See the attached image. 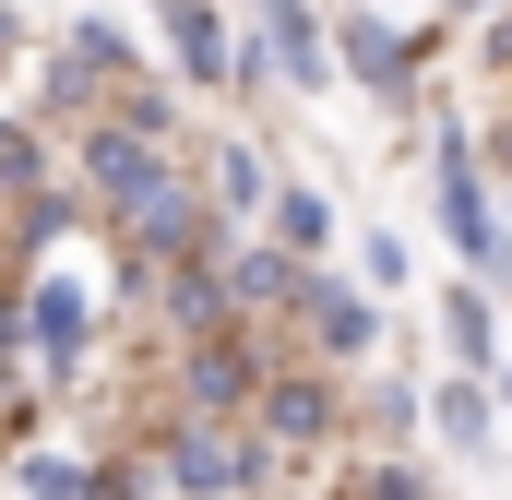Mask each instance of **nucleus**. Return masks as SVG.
Here are the masks:
<instances>
[{"label":"nucleus","mask_w":512,"mask_h":500,"mask_svg":"<svg viewBox=\"0 0 512 500\" xmlns=\"http://www.w3.org/2000/svg\"><path fill=\"white\" fill-rule=\"evenodd\" d=\"M24 489H36V500H96L72 465H60V453H36V465H24Z\"/></svg>","instance_id":"nucleus-11"},{"label":"nucleus","mask_w":512,"mask_h":500,"mask_svg":"<svg viewBox=\"0 0 512 500\" xmlns=\"http://www.w3.org/2000/svg\"><path fill=\"white\" fill-rule=\"evenodd\" d=\"M24 334H36V358H48V370H72V358H84V286H72V274H48V286L24 298Z\"/></svg>","instance_id":"nucleus-2"},{"label":"nucleus","mask_w":512,"mask_h":500,"mask_svg":"<svg viewBox=\"0 0 512 500\" xmlns=\"http://www.w3.org/2000/svg\"><path fill=\"white\" fill-rule=\"evenodd\" d=\"M298 298H310V322H322V346H334V358H358V346H370V310H358V298H334L322 274H298Z\"/></svg>","instance_id":"nucleus-7"},{"label":"nucleus","mask_w":512,"mask_h":500,"mask_svg":"<svg viewBox=\"0 0 512 500\" xmlns=\"http://www.w3.org/2000/svg\"><path fill=\"white\" fill-rule=\"evenodd\" d=\"M239 298H298V262H286V250H251V262H239Z\"/></svg>","instance_id":"nucleus-8"},{"label":"nucleus","mask_w":512,"mask_h":500,"mask_svg":"<svg viewBox=\"0 0 512 500\" xmlns=\"http://www.w3.org/2000/svg\"><path fill=\"white\" fill-rule=\"evenodd\" d=\"M262 429H274V441H322V429H334V393H322V381H274V393H262Z\"/></svg>","instance_id":"nucleus-4"},{"label":"nucleus","mask_w":512,"mask_h":500,"mask_svg":"<svg viewBox=\"0 0 512 500\" xmlns=\"http://www.w3.org/2000/svg\"><path fill=\"white\" fill-rule=\"evenodd\" d=\"M167 477H179V489H191V500H215V489H239V453H227L215 429H191V441L167 453Z\"/></svg>","instance_id":"nucleus-5"},{"label":"nucleus","mask_w":512,"mask_h":500,"mask_svg":"<svg viewBox=\"0 0 512 500\" xmlns=\"http://www.w3.org/2000/svg\"><path fill=\"white\" fill-rule=\"evenodd\" d=\"M370 500H429V489H417L405 465H382V477H370Z\"/></svg>","instance_id":"nucleus-12"},{"label":"nucleus","mask_w":512,"mask_h":500,"mask_svg":"<svg viewBox=\"0 0 512 500\" xmlns=\"http://www.w3.org/2000/svg\"><path fill=\"white\" fill-rule=\"evenodd\" d=\"M262 24H274V60H286V84H334V48H322V24H310L298 0H274Z\"/></svg>","instance_id":"nucleus-3"},{"label":"nucleus","mask_w":512,"mask_h":500,"mask_svg":"<svg viewBox=\"0 0 512 500\" xmlns=\"http://www.w3.org/2000/svg\"><path fill=\"white\" fill-rule=\"evenodd\" d=\"M441 227L465 239V262H477V274H501V227H489V191H477L465 131H441Z\"/></svg>","instance_id":"nucleus-1"},{"label":"nucleus","mask_w":512,"mask_h":500,"mask_svg":"<svg viewBox=\"0 0 512 500\" xmlns=\"http://www.w3.org/2000/svg\"><path fill=\"white\" fill-rule=\"evenodd\" d=\"M453 346H465V358H477V370H489V298H477V286H465V298H453Z\"/></svg>","instance_id":"nucleus-9"},{"label":"nucleus","mask_w":512,"mask_h":500,"mask_svg":"<svg viewBox=\"0 0 512 500\" xmlns=\"http://www.w3.org/2000/svg\"><path fill=\"white\" fill-rule=\"evenodd\" d=\"M191 393H203V405H227V393H239V358H227V346H203V358H191Z\"/></svg>","instance_id":"nucleus-10"},{"label":"nucleus","mask_w":512,"mask_h":500,"mask_svg":"<svg viewBox=\"0 0 512 500\" xmlns=\"http://www.w3.org/2000/svg\"><path fill=\"white\" fill-rule=\"evenodd\" d=\"M334 48H346V72H358V84H405V36H393V24H346V36H334Z\"/></svg>","instance_id":"nucleus-6"}]
</instances>
